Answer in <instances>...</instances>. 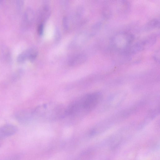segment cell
Here are the masks:
<instances>
[{"mask_svg":"<svg viewBox=\"0 0 160 160\" xmlns=\"http://www.w3.org/2000/svg\"><path fill=\"white\" fill-rule=\"evenodd\" d=\"M101 98L98 93L88 94L72 104L74 115L84 114L91 111L97 106Z\"/></svg>","mask_w":160,"mask_h":160,"instance_id":"obj_1","label":"cell"},{"mask_svg":"<svg viewBox=\"0 0 160 160\" xmlns=\"http://www.w3.org/2000/svg\"><path fill=\"white\" fill-rule=\"evenodd\" d=\"M66 111H62L61 107L57 105L44 104L37 107L32 113L49 119H56L63 115L66 114Z\"/></svg>","mask_w":160,"mask_h":160,"instance_id":"obj_2","label":"cell"},{"mask_svg":"<svg viewBox=\"0 0 160 160\" xmlns=\"http://www.w3.org/2000/svg\"><path fill=\"white\" fill-rule=\"evenodd\" d=\"M38 53L36 48L34 47L28 48L19 53L17 57V61L19 63L24 62L27 60L33 62L37 57Z\"/></svg>","mask_w":160,"mask_h":160,"instance_id":"obj_3","label":"cell"},{"mask_svg":"<svg viewBox=\"0 0 160 160\" xmlns=\"http://www.w3.org/2000/svg\"><path fill=\"white\" fill-rule=\"evenodd\" d=\"M18 131L17 127L12 124L5 125L0 128V136L8 137L14 134Z\"/></svg>","mask_w":160,"mask_h":160,"instance_id":"obj_4","label":"cell"},{"mask_svg":"<svg viewBox=\"0 0 160 160\" xmlns=\"http://www.w3.org/2000/svg\"><path fill=\"white\" fill-rule=\"evenodd\" d=\"M86 58V56L84 54H77L70 57L68 61V64L71 66H78L84 63Z\"/></svg>","mask_w":160,"mask_h":160,"instance_id":"obj_5","label":"cell"},{"mask_svg":"<svg viewBox=\"0 0 160 160\" xmlns=\"http://www.w3.org/2000/svg\"><path fill=\"white\" fill-rule=\"evenodd\" d=\"M34 18L33 10L30 8H27L25 10L23 15V22L25 24L29 25L32 22Z\"/></svg>","mask_w":160,"mask_h":160,"instance_id":"obj_6","label":"cell"},{"mask_svg":"<svg viewBox=\"0 0 160 160\" xmlns=\"http://www.w3.org/2000/svg\"><path fill=\"white\" fill-rule=\"evenodd\" d=\"M30 116L28 113L25 111H20L18 112L15 115L17 121L21 124H25L29 119Z\"/></svg>","mask_w":160,"mask_h":160,"instance_id":"obj_7","label":"cell"},{"mask_svg":"<svg viewBox=\"0 0 160 160\" xmlns=\"http://www.w3.org/2000/svg\"><path fill=\"white\" fill-rule=\"evenodd\" d=\"M39 18L42 22L44 21L48 18L50 14V11L49 6L47 4L44 5L40 10Z\"/></svg>","mask_w":160,"mask_h":160,"instance_id":"obj_8","label":"cell"},{"mask_svg":"<svg viewBox=\"0 0 160 160\" xmlns=\"http://www.w3.org/2000/svg\"><path fill=\"white\" fill-rule=\"evenodd\" d=\"M44 31V24L43 23H40L38 28V32L40 35L43 34Z\"/></svg>","mask_w":160,"mask_h":160,"instance_id":"obj_9","label":"cell"},{"mask_svg":"<svg viewBox=\"0 0 160 160\" xmlns=\"http://www.w3.org/2000/svg\"><path fill=\"white\" fill-rule=\"evenodd\" d=\"M60 38V33L58 29H56L55 32V38L56 40H58Z\"/></svg>","mask_w":160,"mask_h":160,"instance_id":"obj_10","label":"cell"}]
</instances>
